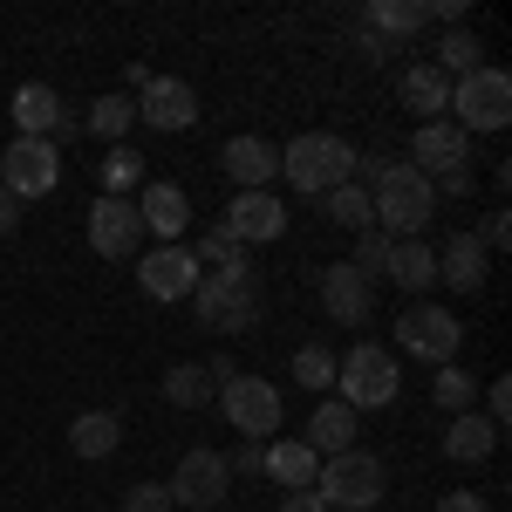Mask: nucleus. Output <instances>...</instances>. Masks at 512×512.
Here are the masks:
<instances>
[{"mask_svg":"<svg viewBox=\"0 0 512 512\" xmlns=\"http://www.w3.org/2000/svg\"><path fill=\"white\" fill-rule=\"evenodd\" d=\"M355 185L369 192V212L390 239H417L437 219V192L417 164L403 158H355Z\"/></svg>","mask_w":512,"mask_h":512,"instance_id":"obj_1","label":"nucleus"},{"mask_svg":"<svg viewBox=\"0 0 512 512\" xmlns=\"http://www.w3.org/2000/svg\"><path fill=\"white\" fill-rule=\"evenodd\" d=\"M280 178H287L301 198H328L335 185L355 178V144L335 137V130H301V137L280 151Z\"/></svg>","mask_w":512,"mask_h":512,"instance_id":"obj_2","label":"nucleus"},{"mask_svg":"<svg viewBox=\"0 0 512 512\" xmlns=\"http://www.w3.org/2000/svg\"><path fill=\"white\" fill-rule=\"evenodd\" d=\"M315 492H321V506H335V512H376V506H383V492H390V472H383L376 451L349 444V451L321 458Z\"/></svg>","mask_w":512,"mask_h":512,"instance_id":"obj_3","label":"nucleus"},{"mask_svg":"<svg viewBox=\"0 0 512 512\" xmlns=\"http://www.w3.org/2000/svg\"><path fill=\"white\" fill-rule=\"evenodd\" d=\"M198 301V321L205 328H219V335H246V328H260V280H253V267H239V274H205L192 287Z\"/></svg>","mask_w":512,"mask_h":512,"instance_id":"obj_4","label":"nucleus"},{"mask_svg":"<svg viewBox=\"0 0 512 512\" xmlns=\"http://www.w3.org/2000/svg\"><path fill=\"white\" fill-rule=\"evenodd\" d=\"M444 117L458 123L465 137H472V130H506V123H512V76H506V69H492V62L472 69V76H458V82H451Z\"/></svg>","mask_w":512,"mask_h":512,"instance_id":"obj_5","label":"nucleus"},{"mask_svg":"<svg viewBox=\"0 0 512 512\" xmlns=\"http://www.w3.org/2000/svg\"><path fill=\"white\" fill-rule=\"evenodd\" d=\"M335 390H342V403H349L355 417H362V410H383L396 396V355L383 349V342H355V349L335 362Z\"/></svg>","mask_w":512,"mask_h":512,"instance_id":"obj_6","label":"nucleus"},{"mask_svg":"<svg viewBox=\"0 0 512 512\" xmlns=\"http://www.w3.org/2000/svg\"><path fill=\"white\" fill-rule=\"evenodd\" d=\"M396 349L444 369V362H458V349H465V328H458L451 308H437V301H410L396 315Z\"/></svg>","mask_w":512,"mask_h":512,"instance_id":"obj_7","label":"nucleus"},{"mask_svg":"<svg viewBox=\"0 0 512 512\" xmlns=\"http://www.w3.org/2000/svg\"><path fill=\"white\" fill-rule=\"evenodd\" d=\"M55 178H62V151L48 144V137H14L7 151H0V192L14 198H48L55 192Z\"/></svg>","mask_w":512,"mask_h":512,"instance_id":"obj_8","label":"nucleus"},{"mask_svg":"<svg viewBox=\"0 0 512 512\" xmlns=\"http://www.w3.org/2000/svg\"><path fill=\"white\" fill-rule=\"evenodd\" d=\"M164 492H171V512H212V506H226L233 472H226L219 451H185L178 472L164 478Z\"/></svg>","mask_w":512,"mask_h":512,"instance_id":"obj_9","label":"nucleus"},{"mask_svg":"<svg viewBox=\"0 0 512 512\" xmlns=\"http://www.w3.org/2000/svg\"><path fill=\"white\" fill-rule=\"evenodd\" d=\"M219 403H226V424L239 437H253V444L280 431V390L267 376H253V369H239L233 383H219Z\"/></svg>","mask_w":512,"mask_h":512,"instance_id":"obj_10","label":"nucleus"},{"mask_svg":"<svg viewBox=\"0 0 512 512\" xmlns=\"http://www.w3.org/2000/svg\"><path fill=\"white\" fill-rule=\"evenodd\" d=\"M137 123L144 130H192L198 123V89L185 76H144V89H137Z\"/></svg>","mask_w":512,"mask_h":512,"instance_id":"obj_11","label":"nucleus"},{"mask_svg":"<svg viewBox=\"0 0 512 512\" xmlns=\"http://www.w3.org/2000/svg\"><path fill=\"white\" fill-rule=\"evenodd\" d=\"M144 246V219H137V198H96L89 205V253H103V260H130Z\"/></svg>","mask_w":512,"mask_h":512,"instance_id":"obj_12","label":"nucleus"},{"mask_svg":"<svg viewBox=\"0 0 512 512\" xmlns=\"http://www.w3.org/2000/svg\"><path fill=\"white\" fill-rule=\"evenodd\" d=\"M465 158H472V137L451 117H437V123H417L410 130V158L403 164H417L424 178H444V171H465Z\"/></svg>","mask_w":512,"mask_h":512,"instance_id":"obj_13","label":"nucleus"},{"mask_svg":"<svg viewBox=\"0 0 512 512\" xmlns=\"http://www.w3.org/2000/svg\"><path fill=\"white\" fill-rule=\"evenodd\" d=\"M137 287H144L151 301H192V287H198L192 246H151L144 267H137Z\"/></svg>","mask_w":512,"mask_h":512,"instance_id":"obj_14","label":"nucleus"},{"mask_svg":"<svg viewBox=\"0 0 512 512\" xmlns=\"http://www.w3.org/2000/svg\"><path fill=\"white\" fill-rule=\"evenodd\" d=\"M321 315L335 321V328H362V321L376 315V280H362L349 260L328 267V274H321Z\"/></svg>","mask_w":512,"mask_h":512,"instance_id":"obj_15","label":"nucleus"},{"mask_svg":"<svg viewBox=\"0 0 512 512\" xmlns=\"http://www.w3.org/2000/svg\"><path fill=\"white\" fill-rule=\"evenodd\" d=\"M219 226H226L239 246H267V239L287 233V205H280L274 192H233V205H226Z\"/></svg>","mask_w":512,"mask_h":512,"instance_id":"obj_16","label":"nucleus"},{"mask_svg":"<svg viewBox=\"0 0 512 512\" xmlns=\"http://www.w3.org/2000/svg\"><path fill=\"white\" fill-rule=\"evenodd\" d=\"M137 219H144V233H158L164 246H178L185 226H192V198H185V185L158 178V185H144V198H137Z\"/></svg>","mask_w":512,"mask_h":512,"instance_id":"obj_17","label":"nucleus"},{"mask_svg":"<svg viewBox=\"0 0 512 512\" xmlns=\"http://www.w3.org/2000/svg\"><path fill=\"white\" fill-rule=\"evenodd\" d=\"M219 164H226V178H233L239 192H267V178H280V151L267 137H233L219 151Z\"/></svg>","mask_w":512,"mask_h":512,"instance_id":"obj_18","label":"nucleus"},{"mask_svg":"<svg viewBox=\"0 0 512 512\" xmlns=\"http://www.w3.org/2000/svg\"><path fill=\"white\" fill-rule=\"evenodd\" d=\"M485 267H492V253L478 246V233H451L437 246V280L458 287V294H478L485 287Z\"/></svg>","mask_w":512,"mask_h":512,"instance_id":"obj_19","label":"nucleus"},{"mask_svg":"<svg viewBox=\"0 0 512 512\" xmlns=\"http://www.w3.org/2000/svg\"><path fill=\"white\" fill-rule=\"evenodd\" d=\"M383 280H396L403 294L424 301V294L437 287V246L424 233H417V239H390V267H383Z\"/></svg>","mask_w":512,"mask_h":512,"instance_id":"obj_20","label":"nucleus"},{"mask_svg":"<svg viewBox=\"0 0 512 512\" xmlns=\"http://www.w3.org/2000/svg\"><path fill=\"white\" fill-rule=\"evenodd\" d=\"M315 458H335V451H349L355 444V410L342 403V396H328V403H315V417H308V437H301Z\"/></svg>","mask_w":512,"mask_h":512,"instance_id":"obj_21","label":"nucleus"},{"mask_svg":"<svg viewBox=\"0 0 512 512\" xmlns=\"http://www.w3.org/2000/svg\"><path fill=\"white\" fill-rule=\"evenodd\" d=\"M362 28H376L383 41L424 35V28H431V0H369V7H362Z\"/></svg>","mask_w":512,"mask_h":512,"instance_id":"obj_22","label":"nucleus"},{"mask_svg":"<svg viewBox=\"0 0 512 512\" xmlns=\"http://www.w3.org/2000/svg\"><path fill=\"white\" fill-rule=\"evenodd\" d=\"M14 123H21V137H55L62 96H55L48 82H21V89H14Z\"/></svg>","mask_w":512,"mask_h":512,"instance_id":"obj_23","label":"nucleus"},{"mask_svg":"<svg viewBox=\"0 0 512 512\" xmlns=\"http://www.w3.org/2000/svg\"><path fill=\"white\" fill-rule=\"evenodd\" d=\"M321 458L301 444V437H280V444H267V478H274L280 492H301V485H315Z\"/></svg>","mask_w":512,"mask_h":512,"instance_id":"obj_24","label":"nucleus"},{"mask_svg":"<svg viewBox=\"0 0 512 512\" xmlns=\"http://www.w3.org/2000/svg\"><path fill=\"white\" fill-rule=\"evenodd\" d=\"M137 130V96H123V89H110V96H96L89 103V123H82V137H103V144H123Z\"/></svg>","mask_w":512,"mask_h":512,"instance_id":"obj_25","label":"nucleus"},{"mask_svg":"<svg viewBox=\"0 0 512 512\" xmlns=\"http://www.w3.org/2000/svg\"><path fill=\"white\" fill-rule=\"evenodd\" d=\"M492 451H499V431H492L485 417H472V410H458V417H451V431H444V458L478 465V458H492Z\"/></svg>","mask_w":512,"mask_h":512,"instance_id":"obj_26","label":"nucleus"},{"mask_svg":"<svg viewBox=\"0 0 512 512\" xmlns=\"http://www.w3.org/2000/svg\"><path fill=\"white\" fill-rule=\"evenodd\" d=\"M403 103L417 110V123H437V117H444V103H451V76H437L431 62L403 69Z\"/></svg>","mask_w":512,"mask_h":512,"instance_id":"obj_27","label":"nucleus"},{"mask_svg":"<svg viewBox=\"0 0 512 512\" xmlns=\"http://www.w3.org/2000/svg\"><path fill=\"white\" fill-rule=\"evenodd\" d=\"M69 444H76V458H110V451L123 444L117 410H82L76 424H69Z\"/></svg>","mask_w":512,"mask_h":512,"instance_id":"obj_28","label":"nucleus"},{"mask_svg":"<svg viewBox=\"0 0 512 512\" xmlns=\"http://www.w3.org/2000/svg\"><path fill=\"white\" fill-rule=\"evenodd\" d=\"M431 69L437 76H472V69H485V48H478V35L472 28H444V35H437V55H431Z\"/></svg>","mask_w":512,"mask_h":512,"instance_id":"obj_29","label":"nucleus"},{"mask_svg":"<svg viewBox=\"0 0 512 512\" xmlns=\"http://www.w3.org/2000/svg\"><path fill=\"white\" fill-rule=\"evenodd\" d=\"M321 212H328L342 233H362V226H376V212H369V192H362L355 178H349V185H335V192L321 198Z\"/></svg>","mask_w":512,"mask_h":512,"instance_id":"obj_30","label":"nucleus"},{"mask_svg":"<svg viewBox=\"0 0 512 512\" xmlns=\"http://www.w3.org/2000/svg\"><path fill=\"white\" fill-rule=\"evenodd\" d=\"M212 396V376H205V362H171L164 369V403H178V410H198Z\"/></svg>","mask_w":512,"mask_h":512,"instance_id":"obj_31","label":"nucleus"},{"mask_svg":"<svg viewBox=\"0 0 512 512\" xmlns=\"http://www.w3.org/2000/svg\"><path fill=\"white\" fill-rule=\"evenodd\" d=\"M192 260H198V267H212V274H239V267H246V246H239L226 226H212V233H198Z\"/></svg>","mask_w":512,"mask_h":512,"instance_id":"obj_32","label":"nucleus"},{"mask_svg":"<svg viewBox=\"0 0 512 512\" xmlns=\"http://www.w3.org/2000/svg\"><path fill=\"white\" fill-rule=\"evenodd\" d=\"M144 185V158L130 151V144H110V158H103V192L110 198H130Z\"/></svg>","mask_w":512,"mask_h":512,"instance_id":"obj_33","label":"nucleus"},{"mask_svg":"<svg viewBox=\"0 0 512 512\" xmlns=\"http://www.w3.org/2000/svg\"><path fill=\"white\" fill-rule=\"evenodd\" d=\"M294 383L301 390H335V355L321 349V342H301L294 349Z\"/></svg>","mask_w":512,"mask_h":512,"instance_id":"obj_34","label":"nucleus"},{"mask_svg":"<svg viewBox=\"0 0 512 512\" xmlns=\"http://www.w3.org/2000/svg\"><path fill=\"white\" fill-rule=\"evenodd\" d=\"M362 280H383V267H390V233L383 226H362L355 233V260H349Z\"/></svg>","mask_w":512,"mask_h":512,"instance_id":"obj_35","label":"nucleus"},{"mask_svg":"<svg viewBox=\"0 0 512 512\" xmlns=\"http://www.w3.org/2000/svg\"><path fill=\"white\" fill-rule=\"evenodd\" d=\"M431 396L444 403V410H451V417H458V410H472L478 383L465 376V369H458V362H444V369H437V383H431Z\"/></svg>","mask_w":512,"mask_h":512,"instance_id":"obj_36","label":"nucleus"},{"mask_svg":"<svg viewBox=\"0 0 512 512\" xmlns=\"http://www.w3.org/2000/svg\"><path fill=\"white\" fill-rule=\"evenodd\" d=\"M123 512H171V492H164L158 478H137V485L123 492Z\"/></svg>","mask_w":512,"mask_h":512,"instance_id":"obj_37","label":"nucleus"},{"mask_svg":"<svg viewBox=\"0 0 512 512\" xmlns=\"http://www.w3.org/2000/svg\"><path fill=\"white\" fill-rule=\"evenodd\" d=\"M355 55H362L369 69H383V62H390V55H396V41H383V35H376V28H362V21H355Z\"/></svg>","mask_w":512,"mask_h":512,"instance_id":"obj_38","label":"nucleus"},{"mask_svg":"<svg viewBox=\"0 0 512 512\" xmlns=\"http://www.w3.org/2000/svg\"><path fill=\"white\" fill-rule=\"evenodd\" d=\"M506 417H512V383H506V376H499V383L485 390V424H492V431L506 437Z\"/></svg>","mask_w":512,"mask_h":512,"instance_id":"obj_39","label":"nucleus"},{"mask_svg":"<svg viewBox=\"0 0 512 512\" xmlns=\"http://www.w3.org/2000/svg\"><path fill=\"white\" fill-rule=\"evenodd\" d=\"M226 472H246V478H253V472H267V444H253V437H246L233 458H226Z\"/></svg>","mask_w":512,"mask_h":512,"instance_id":"obj_40","label":"nucleus"},{"mask_svg":"<svg viewBox=\"0 0 512 512\" xmlns=\"http://www.w3.org/2000/svg\"><path fill=\"white\" fill-rule=\"evenodd\" d=\"M437 512H492V499H485V492H444Z\"/></svg>","mask_w":512,"mask_h":512,"instance_id":"obj_41","label":"nucleus"},{"mask_svg":"<svg viewBox=\"0 0 512 512\" xmlns=\"http://www.w3.org/2000/svg\"><path fill=\"white\" fill-rule=\"evenodd\" d=\"M280 512H328V506H321L315 485H301V492H280Z\"/></svg>","mask_w":512,"mask_h":512,"instance_id":"obj_42","label":"nucleus"},{"mask_svg":"<svg viewBox=\"0 0 512 512\" xmlns=\"http://www.w3.org/2000/svg\"><path fill=\"white\" fill-rule=\"evenodd\" d=\"M506 239H512L506 212H492V219H485V233H478V246H485V253H499V246H506Z\"/></svg>","mask_w":512,"mask_h":512,"instance_id":"obj_43","label":"nucleus"},{"mask_svg":"<svg viewBox=\"0 0 512 512\" xmlns=\"http://www.w3.org/2000/svg\"><path fill=\"white\" fill-rule=\"evenodd\" d=\"M14 226H21V205H14V198H7V192H0V239H7V233H14Z\"/></svg>","mask_w":512,"mask_h":512,"instance_id":"obj_44","label":"nucleus"}]
</instances>
